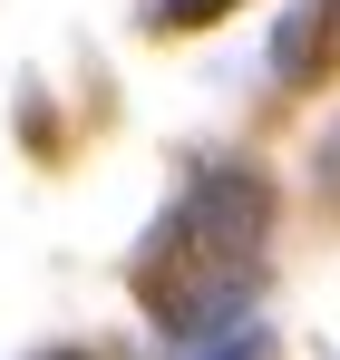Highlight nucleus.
<instances>
[{
	"label": "nucleus",
	"mask_w": 340,
	"mask_h": 360,
	"mask_svg": "<svg viewBox=\"0 0 340 360\" xmlns=\"http://www.w3.org/2000/svg\"><path fill=\"white\" fill-rule=\"evenodd\" d=\"M263 234H273V185L253 166H214L175 195V214L146 243V311L166 341L233 331V311L263 283Z\"/></svg>",
	"instance_id": "nucleus-1"
},
{
	"label": "nucleus",
	"mask_w": 340,
	"mask_h": 360,
	"mask_svg": "<svg viewBox=\"0 0 340 360\" xmlns=\"http://www.w3.org/2000/svg\"><path fill=\"white\" fill-rule=\"evenodd\" d=\"M331 59H340V0H301L282 20V39H273V68L301 88V78H321Z\"/></svg>",
	"instance_id": "nucleus-2"
},
{
	"label": "nucleus",
	"mask_w": 340,
	"mask_h": 360,
	"mask_svg": "<svg viewBox=\"0 0 340 360\" xmlns=\"http://www.w3.org/2000/svg\"><path fill=\"white\" fill-rule=\"evenodd\" d=\"M214 10H224V0H156V20H166V30H185V20H214Z\"/></svg>",
	"instance_id": "nucleus-3"
},
{
	"label": "nucleus",
	"mask_w": 340,
	"mask_h": 360,
	"mask_svg": "<svg viewBox=\"0 0 340 360\" xmlns=\"http://www.w3.org/2000/svg\"><path fill=\"white\" fill-rule=\"evenodd\" d=\"M214 360H273V341H263V331H243V341H224Z\"/></svg>",
	"instance_id": "nucleus-4"
}]
</instances>
